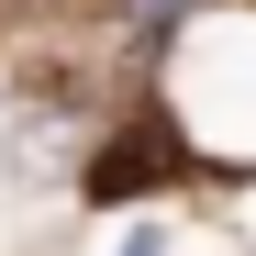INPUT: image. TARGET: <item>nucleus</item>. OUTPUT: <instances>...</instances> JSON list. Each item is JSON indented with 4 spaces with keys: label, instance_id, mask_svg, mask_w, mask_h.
Returning a JSON list of instances; mask_svg holds the SVG:
<instances>
[{
    "label": "nucleus",
    "instance_id": "nucleus-1",
    "mask_svg": "<svg viewBox=\"0 0 256 256\" xmlns=\"http://www.w3.org/2000/svg\"><path fill=\"white\" fill-rule=\"evenodd\" d=\"M0 12H12V0H0Z\"/></svg>",
    "mask_w": 256,
    "mask_h": 256
}]
</instances>
